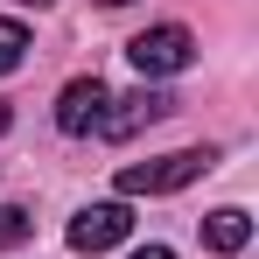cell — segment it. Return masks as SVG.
<instances>
[{
    "instance_id": "1",
    "label": "cell",
    "mask_w": 259,
    "mask_h": 259,
    "mask_svg": "<svg viewBox=\"0 0 259 259\" xmlns=\"http://www.w3.org/2000/svg\"><path fill=\"white\" fill-rule=\"evenodd\" d=\"M210 168H217V147H175V154H154V161H126L119 196H168V189H189Z\"/></svg>"
},
{
    "instance_id": "2",
    "label": "cell",
    "mask_w": 259,
    "mask_h": 259,
    "mask_svg": "<svg viewBox=\"0 0 259 259\" xmlns=\"http://www.w3.org/2000/svg\"><path fill=\"white\" fill-rule=\"evenodd\" d=\"M126 56H133V70L140 77H175V70H189L196 63V35L189 28H147V35H133L126 42Z\"/></svg>"
},
{
    "instance_id": "3",
    "label": "cell",
    "mask_w": 259,
    "mask_h": 259,
    "mask_svg": "<svg viewBox=\"0 0 259 259\" xmlns=\"http://www.w3.org/2000/svg\"><path fill=\"white\" fill-rule=\"evenodd\" d=\"M126 231H133L126 203H84V210L70 217V252H112Z\"/></svg>"
},
{
    "instance_id": "4",
    "label": "cell",
    "mask_w": 259,
    "mask_h": 259,
    "mask_svg": "<svg viewBox=\"0 0 259 259\" xmlns=\"http://www.w3.org/2000/svg\"><path fill=\"white\" fill-rule=\"evenodd\" d=\"M119 112H98V140H126V133H140V126H154V119H168L175 112V98L168 91H126V98H112Z\"/></svg>"
},
{
    "instance_id": "5",
    "label": "cell",
    "mask_w": 259,
    "mask_h": 259,
    "mask_svg": "<svg viewBox=\"0 0 259 259\" xmlns=\"http://www.w3.org/2000/svg\"><path fill=\"white\" fill-rule=\"evenodd\" d=\"M98 112H105V84H98V77H70L63 98H56V133L84 140V133L98 126Z\"/></svg>"
},
{
    "instance_id": "6",
    "label": "cell",
    "mask_w": 259,
    "mask_h": 259,
    "mask_svg": "<svg viewBox=\"0 0 259 259\" xmlns=\"http://www.w3.org/2000/svg\"><path fill=\"white\" fill-rule=\"evenodd\" d=\"M245 238H252V217L238 210V203H224V210L203 217V245L210 252H245Z\"/></svg>"
},
{
    "instance_id": "7",
    "label": "cell",
    "mask_w": 259,
    "mask_h": 259,
    "mask_svg": "<svg viewBox=\"0 0 259 259\" xmlns=\"http://www.w3.org/2000/svg\"><path fill=\"white\" fill-rule=\"evenodd\" d=\"M28 28H21V21H7V14H0V77H7V70H14V63H21V56H28Z\"/></svg>"
},
{
    "instance_id": "8",
    "label": "cell",
    "mask_w": 259,
    "mask_h": 259,
    "mask_svg": "<svg viewBox=\"0 0 259 259\" xmlns=\"http://www.w3.org/2000/svg\"><path fill=\"white\" fill-rule=\"evenodd\" d=\"M28 231H35V217H28V210H0V245L28 238Z\"/></svg>"
},
{
    "instance_id": "9",
    "label": "cell",
    "mask_w": 259,
    "mask_h": 259,
    "mask_svg": "<svg viewBox=\"0 0 259 259\" xmlns=\"http://www.w3.org/2000/svg\"><path fill=\"white\" fill-rule=\"evenodd\" d=\"M133 259H175V252H168V245H140Z\"/></svg>"
},
{
    "instance_id": "10",
    "label": "cell",
    "mask_w": 259,
    "mask_h": 259,
    "mask_svg": "<svg viewBox=\"0 0 259 259\" xmlns=\"http://www.w3.org/2000/svg\"><path fill=\"white\" fill-rule=\"evenodd\" d=\"M0 133H7V105H0Z\"/></svg>"
},
{
    "instance_id": "11",
    "label": "cell",
    "mask_w": 259,
    "mask_h": 259,
    "mask_svg": "<svg viewBox=\"0 0 259 259\" xmlns=\"http://www.w3.org/2000/svg\"><path fill=\"white\" fill-rule=\"evenodd\" d=\"M21 7H49V0H21Z\"/></svg>"
},
{
    "instance_id": "12",
    "label": "cell",
    "mask_w": 259,
    "mask_h": 259,
    "mask_svg": "<svg viewBox=\"0 0 259 259\" xmlns=\"http://www.w3.org/2000/svg\"><path fill=\"white\" fill-rule=\"evenodd\" d=\"M105 7H126V0H105Z\"/></svg>"
}]
</instances>
